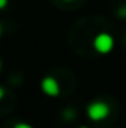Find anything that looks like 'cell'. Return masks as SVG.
<instances>
[{
	"mask_svg": "<svg viewBox=\"0 0 126 128\" xmlns=\"http://www.w3.org/2000/svg\"><path fill=\"white\" fill-rule=\"evenodd\" d=\"M108 113H110V107L104 101H95L88 107V116L92 121H101V119L107 118Z\"/></svg>",
	"mask_w": 126,
	"mask_h": 128,
	"instance_id": "1",
	"label": "cell"
},
{
	"mask_svg": "<svg viewBox=\"0 0 126 128\" xmlns=\"http://www.w3.org/2000/svg\"><path fill=\"white\" fill-rule=\"evenodd\" d=\"M94 45H95V49H96L98 52H101V54H107V52H110V51L113 49L114 42H113V37H111L110 34H107V33H101V34H98V36L95 37Z\"/></svg>",
	"mask_w": 126,
	"mask_h": 128,
	"instance_id": "2",
	"label": "cell"
},
{
	"mask_svg": "<svg viewBox=\"0 0 126 128\" xmlns=\"http://www.w3.org/2000/svg\"><path fill=\"white\" fill-rule=\"evenodd\" d=\"M42 90H43V92H46L48 96H51V97H55L60 94V85L51 76H48V78H45L42 80Z\"/></svg>",
	"mask_w": 126,
	"mask_h": 128,
	"instance_id": "3",
	"label": "cell"
},
{
	"mask_svg": "<svg viewBox=\"0 0 126 128\" xmlns=\"http://www.w3.org/2000/svg\"><path fill=\"white\" fill-rule=\"evenodd\" d=\"M15 128H33V127H30L28 124H24V122H21V124H16V125H15Z\"/></svg>",
	"mask_w": 126,
	"mask_h": 128,
	"instance_id": "4",
	"label": "cell"
},
{
	"mask_svg": "<svg viewBox=\"0 0 126 128\" xmlns=\"http://www.w3.org/2000/svg\"><path fill=\"white\" fill-rule=\"evenodd\" d=\"M7 4V0H0V9H3Z\"/></svg>",
	"mask_w": 126,
	"mask_h": 128,
	"instance_id": "5",
	"label": "cell"
},
{
	"mask_svg": "<svg viewBox=\"0 0 126 128\" xmlns=\"http://www.w3.org/2000/svg\"><path fill=\"white\" fill-rule=\"evenodd\" d=\"M120 15H122V16L125 15V18H126V8H123V9H120Z\"/></svg>",
	"mask_w": 126,
	"mask_h": 128,
	"instance_id": "6",
	"label": "cell"
},
{
	"mask_svg": "<svg viewBox=\"0 0 126 128\" xmlns=\"http://www.w3.org/2000/svg\"><path fill=\"white\" fill-rule=\"evenodd\" d=\"M3 96H4V91H3V88H0V100H1Z\"/></svg>",
	"mask_w": 126,
	"mask_h": 128,
	"instance_id": "7",
	"label": "cell"
},
{
	"mask_svg": "<svg viewBox=\"0 0 126 128\" xmlns=\"http://www.w3.org/2000/svg\"><path fill=\"white\" fill-rule=\"evenodd\" d=\"M80 128H88V127H80Z\"/></svg>",
	"mask_w": 126,
	"mask_h": 128,
	"instance_id": "8",
	"label": "cell"
},
{
	"mask_svg": "<svg viewBox=\"0 0 126 128\" xmlns=\"http://www.w3.org/2000/svg\"><path fill=\"white\" fill-rule=\"evenodd\" d=\"M0 33H1V27H0Z\"/></svg>",
	"mask_w": 126,
	"mask_h": 128,
	"instance_id": "9",
	"label": "cell"
},
{
	"mask_svg": "<svg viewBox=\"0 0 126 128\" xmlns=\"http://www.w3.org/2000/svg\"><path fill=\"white\" fill-rule=\"evenodd\" d=\"M0 67H1V64H0Z\"/></svg>",
	"mask_w": 126,
	"mask_h": 128,
	"instance_id": "10",
	"label": "cell"
}]
</instances>
